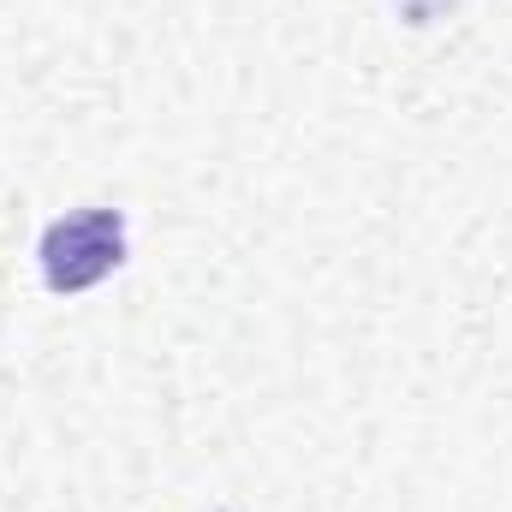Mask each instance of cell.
I'll return each instance as SVG.
<instances>
[{"label":"cell","mask_w":512,"mask_h":512,"mask_svg":"<svg viewBox=\"0 0 512 512\" xmlns=\"http://www.w3.org/2000/svg\"><path fill=\"white\" fill-rule=\"evenodd\" d=\"M393 6H399V18H405V24H435V18H441V12H453L459 0H393Z\"/></svg>","instance_id":"cell-2"},{"label":"cell","mask_w":512,"mask_h":512,"mask_svg":"<svg viewBox=\"0 0 512 512\" xmlns=\"http://www.w3.org/2000/svg\"><path fill=\"white\" fill-rule=\"evenodd\" d=\"M42 280L48 292H90L126 262V215L120 209H78L42 233Z\"/></svg>","instance_id":"cell-1"}]
</instances>
